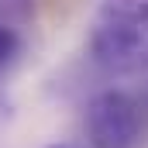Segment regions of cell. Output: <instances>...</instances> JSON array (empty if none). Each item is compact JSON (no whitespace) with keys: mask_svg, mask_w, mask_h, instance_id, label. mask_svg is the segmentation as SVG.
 I'll list each match as a JSON object with an SVG mask.
<instances>
[{"mask_svg":"<svg viewBox=\"0 0 148 148\" xmlns=\"http://www.w3.org/2000/svg\"><path fill=\"white\" fill-rule=\"evenodd\" d=\"M52 148H73V145H52Z\"/></svg>","mask_w":148,"mask_h":148,"instance_id":"4","label":"cell"},{"mask_svg":"<svg viewBox=\"0 0 148 148\" xmlns=\"http://www.w3.org/2000/svg\"><path fill=\"white\" fill-rule=\"evenodd\" d=\"M31 17H35L31 0H0V79L24 55V45H28L24 31H28Z\"/></svg>","mask_w":148,"mask_h":148,"instance_id":"3","label":"cell"},{"mask_svg":"<svg viewBox=\"0 0 148 148\" xmlns=\"http://www.w3.org/2000/svg\"><path fill=\"white\" fill-rule=\"evenodd\" d=\"M86 48L103 73H148V0H103L93 14Z\"/></svg>","mask_w":148,"mask_h":148,"instance_id":"1","label":"cell"},{"mask_svg":"<svg viewBox=\"0 0 148 148\" xmlns=\"http://www.w3.org/2000/svg\"><path fill=\"white\" fill-rule=\"evenodd\" d=\"M86 138L93 148H141L145 114L124 90H103L86 103Z\"/></svg>","mask_w":148,"mask_h":148,"instance_id":"2","label":"cell"}]
</instances>
